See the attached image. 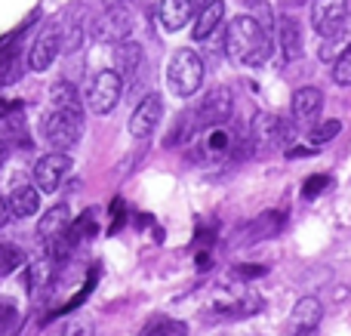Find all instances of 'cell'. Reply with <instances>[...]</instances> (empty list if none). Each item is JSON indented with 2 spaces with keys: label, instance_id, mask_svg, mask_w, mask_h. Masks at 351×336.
Wrapping results in <instances>:
<instances>
[{
  "label": "cell",
  "instance_id": "cell-21",
  "mask_svg": "<svg viewBox=\"0 0 351 336\" xmlns=\"http://www.w3.org/2000/svg\"><path fill=\"white\" fill-rule=\"evenodd\" d=\"M231 148V133L219 123V127H206V136L200 139V154L204 158H222Z\"/></svg>",
  "mask_w": 351,
  "mask_h": 336
},
{
  "label": "cell",
  "instance_id": "cell-24",
  "mask_svg": "<svg viewBox=\"0 0 351 336\" xmlns=\"http://www.w3.org/2000/svg\"><path fill=\"white\" fill-rule=\"evenodd\" d=\"M22 265H25L22 247H16V244H0V278L12 275V272L22 269Z\"/></svg>",
  "mask_w": 351,
  "mask_h": 336
},
{
  "label": "cell",
  "instance_id": "cell-27",
  "mask_svg": "<svg viewBox=\"0 0 351 336\" xmlns=\"http://www.w3.org/2000/svg\"><path fill=\"white\" fill-rule=\"evenodd\" d=\"M333 80L339 86H351V43L346 49H342V56L336 59V65H333Z\"/></svg>",
  "mask_w": 351,
  "mask_h": 336
},
{
  "label": "cell",
  "instance_id": "cell-31",
  "mask_svg": "<svg viewBox=\"0 0 351 336\" xmlns=\"http://www.w3.org/2000/svg\"><path fill=\"white\" fill-rule=\"evenodd\" d=\"M265 272H268L265 265H237L234 275H241V278H262Z\"/></svg>",
  "mask_w": 351,
  "mask_h": 336
},
{
  "label": "cell",
  "instance_id": "cell-37",
  "mask_svg": "<svg viewBox=\"0 0 351 336\" xmlns=\"http://www.w3.org/2000/svg\"><path fill=\"white\" fill-rule=\"evenodd\" d=\"M293 3H305V0H293Z\"/></svg>",
  "mask_w": 351,
  "mask_h": 336
},
{
  "label": "cell",
  "instance_id": "cell-9",
  "mask_svg": "<svg viewBox=\"0 0 351 336\" xmlns=\"http://www.w3.org/2000/svg\"><path fill=\"white\" fill-rule=\"evenodd\" d=\"M200 115V123L204 127H219V123H228V117L234 115V96H231L228 86H216L204 96L197 108Z\"/></svg>",
  "mask_w": 351,
  "mask_h": 336
},
{
  "label": "cell",
  "instance_id": "cell-3",
  "mask_svg": "<svg viewBox=\"0 0 351 336\" xmlns=\"http://www.w3.org/2000/svg\"><path fill=\"white\" fill-rule=\"evenodd\" d=\"M293 142V123L284 121L280 115H256L253 127H250V145H253L256 158H268V154L280 152Z\"/></svg>",
  "mask_w": 351,
  "mask_h": 336
},
{
  "label": "cell",
  "instance_id": "cell-10",
  "mask_svg": "<svg viewBox=\"0 0 351 336\" xmlns=\"http://www.w3.org/2000/svg\"><path fill=\"white\" fill-rule=\"evenodd\" d=\"M160 115H164V99H160L158 93H152V96L142 99V102L136 105V111L130 115V133H133L136 139L152 136L154 127L160 123Z\"/></svg>",
  "mask_w": 351,
  "mask_h": 336
},
{
  "label": "cell",
  "instance_id": "cell-30",
  "mask_svg": "<svg viewBox=\"0 0 351 336\" xmlns=\"http://www.w3.org/2000/svg\"><path fill=\"white\" fill-rule=\"evenodd\" d=\"M327 185H330V176H324V173L308 176V179H305V185H302V197H308V201H311V197H317L324 189H327Z\"/></svg>",
  "mask_w": 351,
  "mask_h": 336
},
{
  "label": "cell",
  "instance_id": "cell-1",
  "mask_svg": "<svg viewBox=\"0 0 351 336\" xmlns=\"http://www.w3.org/2000/svg\"><path fill=\"white\" fill-rule=\"evenodd\" d=\"M225 53L237 65H262L271 56V34L256 16H237L225 31Z\"/></svg>",
  "mask_w": 351,
  "mask_h": 336
},
{
  "label": "cell",
  "instance_id": "cell-7",
  "mask_svg": "<svg viewBox=\"0 0 351 336\" xmlns=\"http://www.w3.org/2000/svg\"><path fill=\"white\" fill-rule=\"evenodd\" d=\"M346 19H348V0H315V6H311V25L324 37L339 34L346 28Z\"/></svg>",
  "mask_w": 351,
  "mask_h": 336
},
{
  "label": "cell",
  "instance_id": "cell-29",
  "mask_svg": "<svg viewBox=\"0 0 351 336\" xmlns=\"http://www.w3.org/2000/svg\"><path fill=\"white\" fill-rule=\"evenodd\" d=\"M19 324V309L10 300H0V333H10Z\"/></svg>",
  "mask_w": 351,
  "mask_h": 336
},
{
  "label": "cell",
  "instance_id": "cell-6",
  "mask_svg": "<svg viewBox=\"0 0 351 336\" xmlns=\"http://www.w3.org/2000/svg\"><path fill=\"white\" fill-rule=\"evenodd\" d=\"M130 28H133V12L127 6H108L105 16H96L90 22V34L96 40H105V43H121L130 37Z\"/></svg>",
  "mask_w": 351,
  "mask_h": 336
},
{
  "label": "cell",
  "instance_id": "cell-20",
  "mask_svg": "<svg viewBox=\"0 0 351 336\" xmlns=\"http://www.w3.org/2000/svg\"><path fill=\"white\" fill-rule=\"evenodd\" d=\"M222 16H225V3L222 0H210V3L200 10V16H197V22H194V40H210L213 37V31L222 25Z\"/></svg>",
  "mask_w": 351,
  "mask_h": 336
},
{
  "label": "cell",
  "instance_id": "cell-34",
  "mask_svg": "<svg viewBox=\"0 0 351 336\" xmlns=\"http://www.w3.org/2000/svg\"><path fill=\"white\" fill-rule=\"evenodd\" d=\"M6 154H10V148H6V142L0 139V164H3V160H6Z\"/></svg>",
  "mask_w": 351,
  "mask_h": 336
},
{
  "label": "cell",
  "instance_id": "cell-2",
  "mask_svg": "<svg viewBox=\"0 0 351 336\" xmlns=\"http://www.w3.org/2000/svg\"><path fill=\"white\" fill-rule=\"evenodd\" d=\"M84 136V108L80 105H49L43 117V142L53 152H68Z\"/></svg>",
  "mask_w": 351,
  "mask_h": 336
},
{
  "label": "cell",
  "instance_id": "cell-17",
  "mask_svg": "<svg viewBox=\"0 0 351 336\" xmlns=\"http://www.w3.org/2000/svg\"><path fill=\"white\" fill-rule=\"evenodd\" d=\"M284 226H287V213H280V210H268V213H262L259 219L250 222V226L243 228V241L253 244V241L274 238V235H280V228Z\"/></svg>",
  "mask_w": 351,
  "mask_h": 336
},
{
  "label": "cell",
  "instance_id": "cell-15",
  "mask_svg": "<svg viewBox=\"0 0 351 336\" xmlns=\"http://www.w3.org/2000/svg\"><path fill=\"white\" fill-rule=\"evenodd\" d=\"M6 204H10V213L16 216V219H28V216H34L37 210H40V191L28 182H12L10 201Z\"/></svg>",
  "mask_w": 351,
  "mask_h": 336
},
{
  "label": "cell",
  "instance_id": "cell-36",
  "mask_svg": "<svg viewBox=\"0 0 351 336\" xmlns=\"http://www.w3.org/2000/svg\"><path fill=\"white\" fill-rule=\"evenodd\" d=\"M105 6H117V3H123V0H102Z\"/></svg>",
  "mask_w": 351,
  "mask_h": 336
},
{
  "label": "cell",
  "instance_id": "cell-12",
  "mask_svg": "<svg viewBox=\"0 0 351 336\" xmlns=\"http://www.w3.org/2000/svg\"><path fill=\"white\" fill-rule=\"evenodd\" d=\"M86 31H90V19H86V6L84 3H74L71 10L65 12V19H62V49L65 53H74V49L84 43Z\"/></svg>",
  "mask_w": 351,
  "mask_h": 336
},
{
  "label": "cell",
  "instance_id": "cell-22",
  "mask_svg": "<svg viewBox=\"0 0 351 336\" xmlns=\"http://www.w3.org/2000/svg\"><path fill=\"white\" fill-rule=\"evenodd\" d=\"M204 130V123H200V115L197 111H182L179 121H176L170 139H167V145H182V142H191L194 136Z\"/></svg>",
  "mask_w": 351,
  "mask_h": 336
},
{
  "label": "cell",
  "instance_id": "cell-19",
  "mask_svg": "<svg viewBox=\"0 0 351 336\" xmlns=\"http://www.w3.org/2000/svg\"><path fill=\"white\" fill-rule=\"evenodd\" d=\"M194 10V0H160L158 3V22L164 31H179L188 22Z\"/></svg>",
  "mask_w": 351,
  "mask_h": 336
},
{
  "label": "cell",
  "instance_id": "cell-5",
  "mask_svg": "<svg viewBox=\"0 0 351 336\" xmlns=\"http://www.w3.org/2000/svg\"><path fill=\"white\" fill-rule=\"evenodd\" d=\"M121 93H123V74L117 68H105V71H99L93 77L90 93H86V105H90L93 115H108L121 102Z\"/></svg>",
  "mask_w": 351,
  "mask_h": 336
},
{
  "label": "cell",
  "instance_id": "cell-35",
  "mask_svg": "<svg viewBox=\"0 0 351 336\" xmlns=\"http://www.w3.org/2000/svg\"><path fill=\"white\" fill-rule=\"evenodd\" d=\"M197 265H200V269H206V265H210V256H206V253H200V256H197Z\"/></svg>",
  "mask_w": 351,
  "mask_h": 336
},
{
  "label": "cell",
  "instance_id": "cell-28",
  "mask_svg": "<svg viewBox=\"0 0 351 336\" xmlns=\"http://www.w3.org/2000/svg\"><path fill=\"white\" fill-rule=\"evenodd\" d=\"M145 333H148V336H154V333H176V336H185V333H188V327L182 324V321L158 318V321H152V324L145 327Z\"/></svg>",
  "mask_w": 351,
  "mask_h": 336
},
{
  "label": "cell",
  "instance_id": "cell-33",
  "mask_svg": "<svg viewBox=\"0 0 351 336\" xmlns=\"http://www.w3.org/2000/svg\"><path fill=\"white\" fill-rule=\"evenodd\" d=\"M10 216H12V213H10V204H6L3 197H0V226H3V222L10 219Z\"/></svg>",
  "mask_w": 351,
  "mask_h": 336
},
{
  "label": "cell",
  "instance_id": "cell-14",
  "mask_svg": "<svg viewBox=\"0 0 351 336\" xmlns=\"http://www.w3.org/2000/svg\"><path fill=\"white\" fill-rule=\"evenodd\" d=\"M59 49H62V34H59V28L43 31V34L34 40L31 53H28V65L34 68V71H47V68L56 62Z\"/></svg>",
  "mask_w": 351,
  "mask_h": 336
},
{
  "label": "cell",
  "instance_id": "cell-13",
  "mask_svg": "<svg viewBox=\"0 0 351 336\" xmlns=\"http://www.w3.org/2000/svg\"><path fill=\"white\" fill-rule=\"evenodd\" d=\"M321 105H324V96L317 86H299L293 93V123L299 127H311L321 115Z\"/></svg>",
  "mask_w": 351,
  "mask_h": 336
},
{
  "label": "cell",
  "instance_id": "cell-26",
  "mask_svg": "<svg viewBox=\"0 0 351 336\" xmlns=\"http://www.w3.org/2000/svg\"><path fill=\"white\" fill-rule=\"evenodd\" d=\"M49 105H80L77 90H74L71 84H65V80H59V84H53V90H49Z\"/></svg>",
  "mask_w": 351,
  "mask_h": 336
},
{
  "label": "cell",
  "instance_id": "cell-18",
  "mask_svg": "<svg viewBox=\"0 0 351 336\" xmlns=\"http://www.w3.org/2000/svg\"><path fill=\"white\" fill-rule=\"evenodd\" d=\"M321 318H324V306H321L317 296H302V300L296 302V309H293V315H290L293 331H299V333L315 331V327L321 324Z\"/></svg>",
  "mask_w": 351,
  "mask_h": 336
},
{
  "label": "cell",
  "instance_id": "cell-23",
  "mask_svg": "<svg viewBox=\"0 0 351 336\" xmlns=\"http://www.w3.org/2000/svg\"><path fill=\"white\" fill-rule=\"evenodd\" d=\"M142 65V47L136 40H121L114 43V68L121 74H133Z\"/></svg>",
  "mask_w": 351,
  "mask_h": 336
},
{
  "label": "cell",
  "instance_id": "cell-32",
  "mask_svg": "<svg viewBox=\"0 0 351 336\" xmlns=\"http://www.w3.org/2000/svg\"><path fill=\"white\" fill-rule=\"evenodd\" d=\"M16 111H22V102H10V99H0V117H10V115H16Z\"/></svg>",
  "mask_w": 351,
  "mask_h": 336
},
{
  "label": "cell",
  "instance_id": "cell-25",
  "mask_svg": "<svg viewBox=\"0 0 351 336\" xmlns=\"http://www.w3.org/2000/svg\"><path fill=\"white\" fill-rule=\"evenodd\" d=\"M342 133V121H324L321 127L308 130V145H327L330 139Z\"/></svg>",
  "mask_w": 351,
  "mask_h": 336
},
{
  "label": "cell",
  "instance_id": "cell-4",
  "mask_svg": "<svg viewBox=\"0 0 351 336\" xmlns=\"http://www.w3.org/2000/svg\"><path fill=\"white\" fill-rule=\"evenodd\" d=\"M167 84L176 96H194L204 84V59H200L194 49H176L170 68H167Z\"/></svg>",
  "mask_w": 351,
  "mask_h": 336
},
{
  "label": "cell",
  "instance_id": "cell-11",
  "mask_svg": "<svg viewBox=\"0 0 351 336\" xmlns=\"http://www.w3.org/2000/svg\"><path fill=\"white\" fill-rule=\"evenodd\" d=\"M71 210L65 207V204H59V207H53L49 213H43L40 226H37V241L43 244V250H49V247L56 244L59 238H65L68 228H71Z\"/></svg>",
  "mask_w": 351,
  "mask_h": 336
},
{
  "label": "cell",
  "instance_id": "cell-16",
  "mask_svg": "<svg viewBox=\"0 0 351 336\" xmlns=\"http://www.w3.org/2000/svg\"><path fill=\"white\" fill-rule=\"evenodd\" d=\"M278 40H280V53H284L287 62H296L302 56L305 43H302V28L293 16H280L278 22Z\"/></svg>",
  "mask_w": 351,
  "mask_h": 336
},
{
  "label": "cell",
  "instance_id": "cell-8",
  "mask_svg": "<svg viewBox=\"0 0 351 336\" xmlns=\"http://www.w3.org/2000/svg\"><path fill=\"white\" fill-rule=\"evenodd\" d=\"M68 170H71V158H68L65 152L43 154V158L34 164V182H37V189L47 191V195L59 191V185H62V179L68 176Z\"/></svg>",
  "mask_w": 351,
  "mask_h": 336
}]
</instances>
